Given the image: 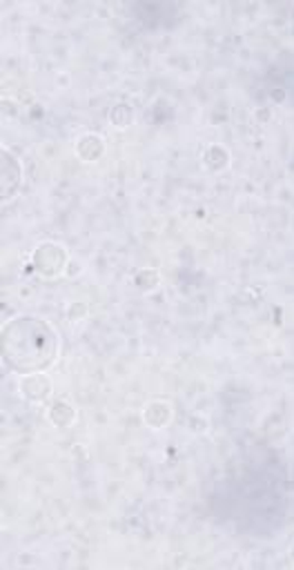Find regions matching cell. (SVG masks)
I'll use <instances>...</instances> for the list:
<instances>
[{
    "label": "cell",
    "mask_w": 294,
    "mask_h": 570,
    "mask_svg": "<svg viewBox=\"0 0 294 570\" xmlns=\"http://www.w3.org/2000/svg\"><path fill=\"white\" fill-rule=\"evenodd\" d=\"M274 463L267 459L263 465H249L238 476L227 481L229 499H216L227 501V505L236 503V508H229L227 514L238 521L241 528L252 532H267L274 530L285 514V470H278L274 474Z\"/></svg>",
    "instance_id": "6da1fadb"
}]
</instances>
